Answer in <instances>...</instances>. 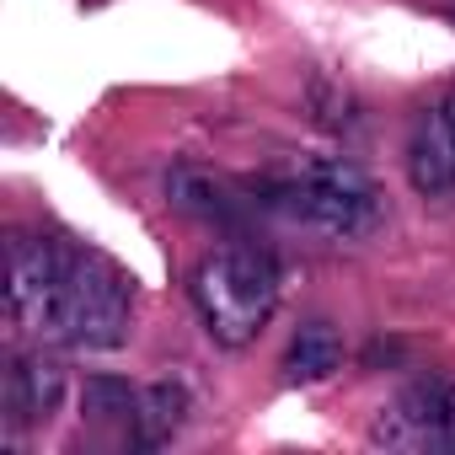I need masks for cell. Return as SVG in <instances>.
<instances>
[{"mask_svg": "<svg viewBox=\"0 0 455 455\" xmlns=\"http://www.w3.org/2000/svg\"><path fill=\"white\" fill-rule=\"evenodd\" d=\"M81 412L92 423H134L140 418V391L129 380H113V375H92L86 391H81Z\"/></svg>", "mask_w": 455, "mask_h": 455, "instance_id": "cell-10", "label": "cell"}, {"mask_svg": "<svg viewBox=\"0 0 455 455\" xmlns=\"http://www.w3.org/2000/svg\"><path fill=\"white\" fill-rule=\"evenodd\" d=\"M439 113H444V118H450V129H455V92H450V97L439 102Z\"/></svg>", "mask_w": 455, "mask_h": 455, "instance_id": "cell-12", "label": "cell"}, {"mask_svg": "<svg viewBox=\"0 0 455 455\" xmlns=\"http://www.w3.org/2000/svg\"><path fill=\"white\" fill-rule=\"evenodd\" d=\"M161 188H166V204L177 209V214H193V220H204V225H242L247 220V209H252V198H242L225 177H214V172H204V166H172L166 177H161Z\"/></svg>", "mask_w": 455, "mask_h": 455, "instance_id": "cell-6", "label": "cell"}, {"mask_svg": "<svg viewBox=\"0 0 455 455\" xmlns=\"http://www.w3.org/2000/svg\"><path fill=\"white\" fill-rule=\"evenodd\" d=\"M407 182L423 198H439L455 188V129L439 108H428L407 134Z\"/></svg>", "mask_w": 455, "mask_h": 455, "instance_id": "cell-7", "label": "cell"}, {"mask_svg": "<svg viewBox=\"0 0 455 455\" xmlns=\"http://www.w3.org/2000/svg\"><path fill=\"white\" fill-rule=\"evenodd\" d=\"M182 418H188V391L177 380H156L150 391H140V418H134L140 444H166L182 428Z\"/></svg>", "mask_w": 455, "mask_h": 455, "instance_id": "cell-9", "label": "cell"}, {"mask_svg": "<svg viewBox=\"0 0 455 455\" xmlns=\"http://www.w3.org/2000/svg\"><path fill=\"white\" fill-rule=\"evenodd\" d=\"M279 370H284L290 386H316V380L338 375V370H343V332H338L332 322H306V327L290 338Z\"/></svg>", "mask_w": 455, "mask_h": 455, "instance_id": "cell-8", "label": "cell"}, {"mask_svg": "<svg viewBox=\"0 0 455 455\" xmlns=\"http://www.w3.org/2000/svg\"><path fill=\"white\" fill-rule=\"evenodd\" d=\"M60 295H65V242L12 236L6 242V306L12 322L33 338L60 343Z\"/></svg>", "mask_w": 455, "mask_h": 455, "instance_id": "cell-4", "label": "cell"}, {"mask_svg": "<svg viewBox=\"0 0 455 455\" xmlns=\"http://www.w3.org/2000/svg\"><path fill=\"white\" fill-rule=\"evenodd\" d=\"M439 450H455V380L439 386Z\"/></svg>", "mask_w": 455, "mask_h": 455, "instance_id": "cell-11", "label": "cell"}, {"mask_svg": "<svg viewBox=\"0 0 455 455\" xmlns=\"http://www.w3.org/2000/svg\"><path fill=\"white\" fill-rule=\"evenodd\" d=\"M0 402H6V423L12 428H44L60 412V402H65V370L54 359H44V354H22L6 370Z\"/></svg>", "mask_w": 455, "mask_h": 455, "instance_id": "cell-5", "label": "cell"}, {"mask_svg": "<svg viewBox=\"0 0 455 455\" xmlns=\"http://www.w3.org/2000/svg\"><path fill=\"white\" fill-rule=\"evenodd\" d=\"M247 193L258 209L300 220V225H311L322 236H338V242H359V236L380 231V220H386L380 188L343 156H306L295 172L263 177Z\"/></svg>", "mask_w": 455, "mask_h": 455, "instance_id": "cell-1", "label": "cell"}, {"mask_svg": "<svg viewBox=\"0 0 455 455\" xmlns=\"http://www.w3.org/2000/svg\"><path fill=\"white\" fill-rule=\"evenodd\" d=\"M188 300L220 348H247L279 311V268L258 247H220L198 258Z\"/></svg>", "mask_w": 455, "mask_h": 455, "instance_id": "cell-2", "label": "cell"}, {"mask_svg": "<svg viewBox=\"0 0 455 455\" xmlns=\"http://www.w3.org/2000/svg\"><path fill=\"white\" fill-rule=\"evenodd\" d=\"M134 332V284L129 274L92 252L65 242V295H60V343L70 348H124Z\"/></svg>", "mask_w": 455, "mask_h": 455, "instance_id": "cell-3", "label": "cell"}]
</instances>
